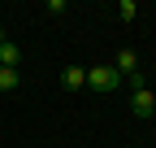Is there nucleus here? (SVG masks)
I'll use <instances>...</instances> for the list:
<instances>
[{
	"label": "nucleus",
	"mask_w": 156,
	"mask_h": 148,
	"mask_svg": "<svg viewBox=\"0 0 156 148\" xmlns=\"http://www.w3.org/2000/svg\"><path fill=\"white\" fill-rule=\"evenodd\" d=\"M22 87V70H5L0 65V91H17Z\"/></svg>",
	"instance_id": "obj_6"
},
{
	"label": "nucleus",
	"mask_w": 156,
	"mask_h": 148,
	"mask_svg": "<svg viewBox=\"0 0 156 148\" xmlns=\"http://www.w3.org/2000/svg\"><path fill=\"white\" fill-rule=\"evenodd\" d=\"M117 17H122V22H134V17H139V5H134V0H117Z\"/></svg>",
	"instance_id": "obj_7"
},
{
	"label": "nucleus",
	"mask_w": 156,
	"mask_h": 148,
	"mask_svg": "<svg viewBox=\"0 0 156 148\" xmlns=\"http://www.w3.org/2000/svg\"><path fill=\"white\" fill-rule=\"evenodd\" d=\"M61 87H65V91H83V87H87V65H65Z\"/></svg>",
	"instance_id": "obj_4"
},
{
	"label": "nucleus",
	"mask_w": 156,
	"mask_h": 148,
	"mask_svg": "<svg viewBox=\"0 0 156 148\" xmlns=\"http://www.w3.org/2000/svg\"><path fill=\"white\" fill-rule=\"evenodd\" d=\"M130 113L134 118H156V91L152 87H134L130 91Z\"/></svg>",
	"instance_id": "obj_2"
},
{
	"label": "nucleus",
	"mask_w": 156,
	"mask_h": 148,
	"mask_svg": "<svg viewBox=\"0 0 156 148\" xmlns=\"http://www.w3.org/2000/svg\"><path fill=\"white\" fill-rule=\"evenodd\" d=\"M0 65H5V70H22V48H17L13 39L0 44Z\"/></svg>",
	"instance_id": "obj_5"
},
{
	"label": "nucleus",
	"mask_w": 156,
	"mask_h": 148,
	"mask_svg": "<svg viewBox=\"0 0 156 148\" xmlns=\"http://www.w3.org/2000/svg\"><path fill=\"white\" fill-rule=\"evenodd\" d=\"M87 87L100 91V96H108V91L122 87V74H117L113 65H91V70H87Z\"/></svg>",
	"instance_id": "obj_1"
},
{
	"label": "nucleus",
	"mask_w": 156,
	"mask_h": 148,
	"mask_svg": "<svg viewBox=\"0 0 156 148\" xmlns=\"http://www.w3.org/2000/svg\"><path fill=\"white\" fill-rule=\"evenodd\" d=\"M113 70L122 74V83L130 79V74H139V57H134V48H117V57H113Z\"/></svg>",
	"instance_id": "obj_3"
},
{
	"label": "nucleus",
	"mask_w": 156,
	"mask_h": 148,
	"mask_svg": "<svg viewBox=\"0 0 156 148\" xmlns=\"http://www.w3.org/2000/svg\"><path fill=\"white\" fill-rule=\"evenodd\" d=\"M5 39H9V35H5V26H0V44H5Z\"/></svg>",
	"instance_id": "obj_8"
}]
</instances>
